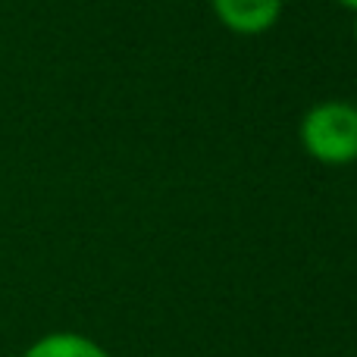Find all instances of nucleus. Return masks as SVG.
Masks as SVG:
<instances>
[{
  "instance_id": "7ed1b4c3",
  "label": "nucleus",
  "mask_w": 357,
  "mask_h": 357,
  "mask_svg": "<svg viewBox=\"0 0 357 357\" xmlns=\"http://www.w3.org/2000/svg\"><path fill=\"white\" fill-rule=\"evenodd\" d=\"M22 357H113V354L82 333H47L38 342H31Z\"/></svg>"
},
{
  "instance_id": "f257e3e1",
  "label": "nucleus",
  "mask_w": 357,
  "mask_h": 357,
  "mask_svg": "<svg viewBox=\"0 0 357 357\" xmlns=\"http://www.w3.org/2000/svg\"><path fill=\"white\" fill-rule=\"evenodd\" d=\"M301 148L323 167L357 163V104L351 100H320L301 116L298 126Z\"/></svg>"
},
{
  "instance_id": "20e7f679",
  "label": "nucleus",
  "mask_w": 357,
  "mask_h": 357,
  "mask_svg": "<svg viewBox=\"0 0 357 357\" xmlns=\"http://www.w3.org/2000/svg\"><path fill=\"white\" fill-rule=\"evenodd\" d=\"M333 3H339V6H345V10L357 13V0H333Z\"/></svg>"
},
{
  "instance_id": "f03ea898",
  "label": "nucleus",
  "mask_w": 357,
  "mask_h": 357,
  "mask_svg": "<svg viewBox=\"0 0 357 357\" xmlns=\"http://www.w3.org/2000/svg\"><path fill=\"white\" fill-rule=\"evenodd\" d=\"M210 6L226 31L238 38H257L276 29L285 0H210Z\"/></svg>"
},
{
  "instance_id": "39448f33",
  "label": "nucleus",
  "mask_w": 357,
  "mask_h": 357,
  "mask_svg": "<svg viewBox=\"0 0 357 357\" xmlns=\"http://www.w3.org/2000/svg\"><path fill=\"white\" fill-rule=\"evenodd\" d=\"M351 35H354V44H357V13H354V25H351Z\"/></svg>"
}]
</instances>
